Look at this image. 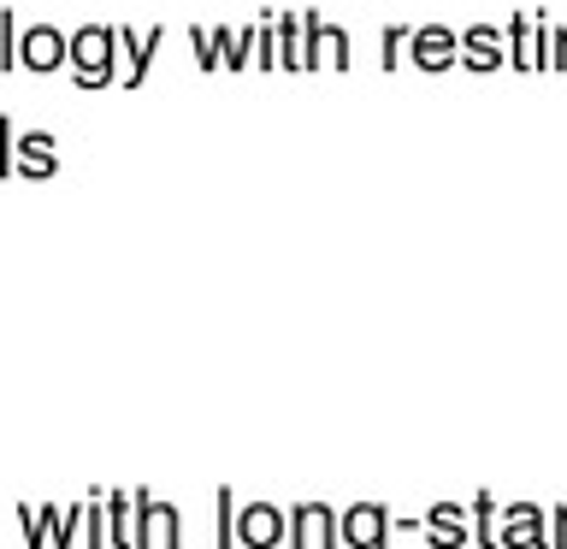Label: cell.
Instances as JSON below:
<instances>
[{
    "label": "cell",
    "mask_w": 567,
    "mask_h": 549,
    "mask_svg": "<svg viewBox=\"0 0 567 549\" xmlns=\"http://www.w3.org/2000/svg\"><path fill=\"white\" fill-rule=\"evenodd\" d=\"M496 508H503V503H496L491 490H478L473 508H467V526H473V543L478 549H496Z\"/></svg>",
    "instance_id": "obj_18"
},
{
    "label": "cell",
    "mask_w": 567,
    "mask_h": 549,
    "mask_svg": "<svg viewBox=\"0 0 567 549\" xmlns=\"http://www.w3.org/2000/svg\"><path fill=\"white\" fill-rule=\"evenodd\" d=\"M18 65V12L0 7V71Z\"/></svg>",
    "instance_id": "obj_23"
},
{
    "label": "cell",
    "mask_w": 567,
    "mask_h": 549,
    "mask_svg": "<svg viewBox=\"0 0 567 549\" xmlns=\"http://www.w3.org/2000/svg\"><path fill=\"white\" fill-rule=\"evenodd\" d=\"M219 35V71H248L255 65V24L237 30V24H213Z\"/></svg>",
    "instance_id": "obj_13"
},
{
    "label": "cell",
    "mask_w": 567,
    "mask_h": 549,
    "mask_svg": "<svg viewBox=\"0 0 567 549\" xmlns=\"http://www.w3.org/2000/svg\"><path fill=\"white\" fill-rule=\"evenodd\" d=\"M544 35H549V18L544 12H514L503 24V60L520 71H544Z\"/></svg>",
    "instance_id": "obj_6"
},
{
    "label": "cell",
    "mask_w": 567,
    "mask_h": 549,
    "mask_svg": "<svg viewBox=\"0 0 567 549\" xmlns=\"http://www.w3.org/2000/svg\"><path fill=\"white\" fill-rule=\"evenodd\" d=\"M131 508H136L131 549H184V514H177V503H159L142 485V490H131Z\"/></svg>",
    "instance_id": "obj_2"
},
{
    "label": "cell",
    "mask_w": 567,
    "mask_h": 549,
    "mask_svg": "<svg viewBox=\"0 0 567 549\" xmlns=\"http://www.w3.org/2000/svg\"><path fill=\"white\" fill-rule=\"evenodd\" d=\"M60 172V142L48 131H18L12 136V177H30V184H48Z\"/></svg>",
    "instance_id": "obj_9"
},
{
    "label": "cell",
    "mask_w": 567,
    "mask_h": 549,
    "mask_svg": "<svg viewBox=\"0 0 567 549\" xmlns=\"http://www.w3.org/2000/svg\"><path fill=\"white\" fill-rule=\"evenodd\" d=\"M83 549H106V490H89L83 496Z\"/></svg>",
    "instance_id": "obj_19"
},
{
    "label": "cell",
    "mask_w": 567,
    "mask_h": 549,
    "mask_svg": "<svg viewBox=\"0 0 567 549\" xmlns=\"http://www.w3.org/2000/svg\"><path fill=\"white\" fill-rule=\"evenodd\" d=\"M272 42H278V71H301V12H272Z\"/></svg>",
    "instance_id": "obj_14"
},
{
    "label": "cell",
    "mask_w": 567,
    "mask_h": 549,
    "mask_svg": "<svg viewBox=\"0 0 567 549\" xmlns=\"http://www.w3.org/2000/svg\"><path fill=\"white\" fill-rule=\"evenodd\" d=\"M284 508L278 503H243L237 508V549H284Z\"/></svg>",
    "instance_id": "obj_10"
},
{
    "label": "cell",
    "mask_w": 567,
    "mask_h": 549,
    "mask_svg": "<svg viewBox=\"0 0 567 549\" xmlns=\"http://www.w3.org/2000/svg\"><path fill=\"white\" fill-rule=\"evenodd\" d=\"M455 65H467L473 77H491V71H503V30L491 24H473V30H455Z\"/></svg>",
    "instance_id": "obj_11"
},
{
    "label": "cell",
    "mask_w": 567,
    "mask_h": 549,
    "mask_svg": "<svg viewBox=\"0 0 567 549\" xmlns=\"http://www.w3.org/2000/svg\"><path fill=\"white\" fill-rule=\"evenodd\" d=\"M213 543L237 549V490H230V485L213 490Z\"/></svg>",
    "instance_id": "obj_17"
},
{
    "label": "cell",
    "mask_w": 567,
    "mask_h": 549,
    "mask_svg": "<svg viewBox=\"0 0 567 549\" xmlns=\"http://www.w3.org/2000/svg\"><path fill=\"white\" fill-rule=\"evenodd\" d=\"M544 71H567V24H549V35H544Z\"/></svg>",
    "instance_id": "obj_27"
},
{
    "label": "cell",
    "mask_w": 567,
    "mask_h": 549,
    "mask_svg": "<svg viewBox=\"0 0 567 549\" xmlns=\"http://www.w3.org/2000/svg\"><path fill=\"white\" fill-rule=\"evenodd\" d=\"M408 60L420 71H450L455 65V30L450 24H414L408 30Z\"/></svg>",
    "instance_id": "obj_12"
},
{
    "label": "cell",
    "mask_w": 567,
    "mask_h": 549,
    "mask_svg": "<svg viewBox=\"0 0 567 549\" xmlns=\"http://www.w3.org/2000/svg\"><path fill=\"white\" fill-rule=\"evenodd\" d=\"M425 526H461V531H473L467 526V503H432V508H425Z\"/></svg>",
    "instance_id": "obj_28"
},
{
    "label": "cell",
    "mask_w": 567,
    "mask_h": 549,
    "mask_svg": "<svg viewBox=\"0 0 567 549\" xmlns=\"http://www.w3.org/2000/svg\"><path fill=\"white\" fill-rule=\"evenodd\" d=\"M549 549H567V503L549 508Z\"/></svg>",
    "instance_id": "obj_29"
},
{
    "label": "cell",
    "mask_w": 567,
    "mask_h": 549,
    "mask_svg": "<svg viewBox=\"0 0 567 549\" xmlns=\"http://www.w3.org/2000/svg\"><path fill=\"white\" fill-rule=\"evenodd\" d=\"M65 65L78 89H106L118 83V35L113 24H83L65 35Z\"/></svg>",
    "instance_id": "obj_1"
},
{
    "label": "cell",
    "mask_w": 567,
    "mask_h": 549,
    "mask_svg": "<svg viewBox=\"0 0 567 549\" xmlns=\"http://www.w3.org/2000/svg\"><path fill=\"white\" fill-rule=\"evenodd\" d=\"M113 35H118V83L142 89V77H148L154 60H159V48H166V30H159V24H148V30L113 24Z\"/></svg>",
    "instance_id": "obj_5"
},
{
    "label": "cell",
    "mask_w": 567,
    "mask_h": 549,
    "mask_svg": "<svg viewBox=\"0 0 567 549\" xmlns=\"http://www.w3.org/2000/svg\"><path fill=\"white\" fill-rule=\"evenodd\" d=\"M53 520H60V508H35V503H18V526H24V543L30 549H53Z\"/></svg>",
    "instance_id": "obj_16"
},
{
    "label": "cell",
    "mask_w": 567,
    "mask_h": 549,
    "mask_svg": "<svg viewBox=\"0 0 567 549\" xmlns=\"http://www.w3.org/2000/svg\"><path fill=\"white\" fill-rule=\"evenodd\" d=\"M12 136H18V131H12V118L0 113V177H12Z\"/></svg>",
    "instance_id": "obj_30"
},
{
    "label": "cell",
    "mask_w": 567,
    "mask_h": 549,
    "mask_svg": "<svg viewBox=\"0 0 567 549\" xmlns=\"http://www.w3.org/2000/svg\"><path fill=\"white\" fill-rule=\"evenodd\" d=\"M189 42H195V65H202V71H219V35H213V24H207V30H189Z\"/></svg>",
    "instance_id": "obj_26"
},
{
    "label": "cell",
    "mask_w": 567,
    "mask_h": 549,
    "mask_svg": "<svg viewBox=\"0 0 567 549\" xmlns=\"http://www.w3.org/2000/svg\"><path fill=\"white\" fill-rule=\"evenodd\" d=\"M496 549H549V508L503 503L496 508Z\"/></svg>",
    "instance_id": "obj_4"
},
{
    "label": "cell",
    "mask_w": 567,
    "mask_h": 549,
    "mask_svg": "<svg viewBox=\"0 0 567 549\" xmlns=\"http://www.w3.org/2000/svg\"><path fill=\"white\" fill-rule=\"evenodd\" d=\"M390 531H396V514L384 503L337 508V549H390Z\"/></svg>",
    "instance_id": "obj_3"
},
{
    "label": "cell",
    "mask_w": 567,
    "mask_h": 549,
    "mask_svg": "<svg viewBox=\"0 0 567 549\" xmlns=\"http://www.w3.org/2000/svg\"><path fill=\"white\" fill-rule=\"evenodd\" d=\"M420 531H425V543H432V549H467L473 543V531H461V526H425L420 520Z\"/></svg>",
    "instance_id": "obj_25"
},
{
    "label": "cell",
    "mask_w": 567,
    "mask_h": 549,
    "mask_svg": "<svg viewBox=\"0 0 567 549\" xmlns=\"http://www.w3.org/2000/svg\"><path fill=\"white\" fill-rule=\"evenodd\" d=\"M255 65L260 71H278V42H272V12L255 24Z\"/></svg>",
    "instance_id": "obj_24"
},
{
    "label": "cell",
    "mask_w": 567,
    "mask_h": 549,
    "mask_svg": "<svg viewBox=\"0 0 567 549\" xmlns=\"http://www.w3.org/2000/svg\"><path fill=\"white\" fill-rule=\"evenodd\" d=\"M78 531H83V503H71V508H60V520H53V549H71Z\"/></svg>",
    "instance_id": "obj_22"
},
{
    "label": "cell",
    "mask_w": 567,
    "mask_h": 549,
    "mask_svg": "<svg viewBox=\"0 0 567 549\" xmlns=\"http://www.w3.org/2000/svg\"><path fill=\"white\" fill-rule=\"evenodd\" d=\"M284 538H290V549H337V508L331 503H296L290 514H284Z\"/></svg>",
    "instance_id": "obj_7"
},
{
    "label": "cell",
    "mask_w": 567,
    "mask_h": 549,
    "mask_svg": "<svg viewBox=\"0 0 567 549\" xmlns=\"http://www.w3.org/2000/svg\"><path fill=\"white\" fill-rule=\"evenodd\" d=\"M131 526H136L131 490H106V543H113V549H131Z\"/></svg>",
    "instance_id": "obj_15"
},
{
    "label": "cell",
    "mask_w": 567,
    "mask_h": 549,
    "mask_svg": "<svg viewBox=\"0 0 567 549\" xmlns=\"http://www.w3.org/2000/svg\"><path fill=\"white\" fill-rule=\"evenodd\" d=\"M18 65H24L30 77H53V71L65 65V30H53V24L18 30Z\"/></svg>",
    "instance_id": "obj_8"
},
{
    "label": "cell",
    "mask_w": 567,
    "mask_h": 549,
    "mask_svg": "<svg viewBox=\"0 0 567 549\" xmlns=\"http://www.w3.org/2000/svg\"><path fill=\"white\" fill-rule=\"evenodd\" d=\"M326 65H331V71H349V65H354L349 30H343V24H331V18H326Z\"/></svg>",
    "instance_id": "obj_21"
},
{
    "label": "cell",
    "mask_w": 567,
    "mask_h": 549,
    "mask_svg": "<svg viewBox=\"0 0 567 549\" xmlns=\"http://www.w3.org/2000/svg\"><path fill=\"white\" fill-rule=\"evenodd\" d=\"M408 30H414V24H390V30H379V65H384V71L408 65Z\"/></svg>",
    "instance_id": "obj_20"
}]
</instances>
